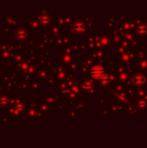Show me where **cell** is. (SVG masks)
<instances>
[{
  "mask_svg": "<svg viewBox=\"0 0 147 148\" xmlns=\"http://www.w3.org/2000/svg\"><path fill=\"white\" fill-rule=\"evenodd\" d=\"M144 82H145V79H144V77L142 75H138L134 76V83H135V85L142 86L144 84Z\"/></svg>",
  "mask_w": 147,
  "mask_h": 148,
  "instance_id": "2",
  "label": "cell"
},
{
  "mask_svg": "<svg viewBox=\"0 0 147 148\" xmlns=\"http://www.w3.org/2000/svg\"><path fill=\"white\" fill-rule=\"evenodd\" d=\"M103 74H104V70H103V69L101 68V67L96 66V67H94V68L92 69V75H93L94 77H95V78H101L102 75H103Z\"/></svg>",
  "mask_w": 147,
  "mask_h": 148,
  "instance_id": "1",
  "label": "cell"
}]
</instances>
